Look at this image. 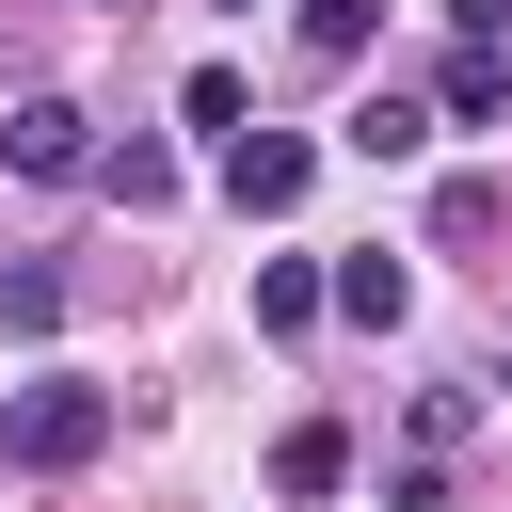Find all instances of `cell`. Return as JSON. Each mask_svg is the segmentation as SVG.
<instances>
[{"label": "cell", "instance_id": "obj_8", "mask_svg": "<svg viewBox=\"0 0 512 512\" xmlns=\"http://www.w3.org/2000/svg\"><path fill=\"white\" fill-rule=\"evenodd\" d=\"M96 192H112V208H176V160L128 128V144H96Z\"/></svg>", "mask_w": 512, "mask_h": 512}, {"label": "cell", "instance_id": "obj_11", "mask_svg": "<svg viewBox=\"0 0 512 512\" xmlns=\"http://www.w3.org/2000/svg\"><path fill=\"white\" fill-rule=\"evenodd\" d=\"M0 320H16V336H48V320H64V272H48V256H16V272H0Z\"/></svg>", "mask_w": 512, "mask_h": 512}, {"label": "cell", "instance_id": "obj_5", "mask_svg": "<svg viewBox=\"0 0 512 512\" xmlns=\"http://www.w3.org/2000/svg\"><path fill=\"white\" fill-rule=\"evenodd\" d=\"M336 480H352V432H336V416L272 432V496H336Z\"/></svg>", "mask_w": 512, "mask_h": 512}, {"label": "cell", "instance_id": "obj_1", "mask_svg": "<svg viewBox=\"0 0 512 512\" xmlns=\"http://www.w3.org/2000/svg\"><path fill=\"white\" fill-rule=\"evenodd\" d=\"M112 448V384H16L0 400V464L16 480H64V464H96Z\"/></svg>", "mask_w": 512, "mask_h": 512}, {"label": "cell", "instance_id": "obj_14", "mask_svg": "<svg viewBox=\"0 0 512 512\" xmlns=\"http://www.w3.org/2000/svg\"><path fill=\"white\" fill-rule=\"evenodd\" d=\"M448 32H464V48H496V32H512V0H448Z\"/></svg>", "mask_w": 512, "mask_h": 512}, {"label": "cell", "instance_id": "obj_13", "mask_svg": "<svg viewBox=\"0 0 512 512\" xmlns=\"http://www.w3.org/2000/svg\"><path fill=\"white\" fill-rule=\"evenodd\" d=\"M384 512H448V464H432V448H400V464H384Z\"/></svg>", "mask_w": 512, "mask_h": 512}, {"label": "cell", "instance_id": "obj_2", "mask_svg": "<svg viewBox=\"0 0 512 512\" xmlns=\"http://www.w3.org/2000/svg\"><path fill=\"white\" fill-rule=\"evenodd\" d=\"M224 192H240V224H288V208L320 192V144H304V128H240V144H224Z\"/></svg>", "mask_w": 512, "mask_h": 512}, {"label": "cell", "instance_id": "obj_9", "mask_svg": "<svg viewBox=\"0 0 512 512\" xmlns=\"http://www.w3.org/2000/svg\"><path fill=\"white\" fill-rule=\"evenodd\" d=\"M320 320V272L304 256H256V336H304Z\"/></svg>", "mask_w": 512, "mask_h": 512}, {"label": "cell", "instance_id": "obj_15", "mask_svg": "<svg viewBox=\"0 0 512 512\" xmlns=\"http://www.w3.org/2000/svg\"><path fill=\"white\" fill-rule=\"evenodd\" d=\"M224 16H256V0H224Z\"/></svg>", "mask_w": 512, "mask_h": 512}, {"label": "cell", "instance_id": "obj_4", "mask_svg": "<svg viewBox=\"0 0 512 512\" xmlns=\"http://www.w3.org/2000/svg\"><path fill=\"white\" fill-rule=\"evenodd\" d=\"M320 304H336V320H368V336H384V320H400V304H416V272H400V256H384V240H368V256H336V272H320Z\"/></svg>", "mask_w": 512, "mask_h": 512}, {"label": "cell", "instance_id": "obj_10", "mask_svg": "<svg viewBox=\"0 0 512 512\" xmlns=\"http://www.w3.org/2000/svg\"><path fill=\"white\" fill-rule=\"evenodd\" d=\"M368 32H384V0H304V48L320 64H368Z\"/></svg>", "mask_w": 512, "mask_h": 512}, {"label": "cell", "instance_id": "obj_6", "mask_svg": "<svg viewBox=\"0 0 512 512\" xmlns=\"http://www.w3.org/2000/svg\"><path fill=\"white\" fill-rule=\"evenodd\" d=\"M432 112H448V128H496V112H512V64H496V48H448Z\"/></svg>", "mask_w": 512, "mask_h": 512}, {"label": "cell", "instance_id": "obj_7", "mask_svg": "<svg viewBox=\"0 0 512 512\" xmlns=\"http://www.w3.org/2000/svg\"><path fill=\"white\" fill-rule=\"evenodd\" d=\"M336 144H352V160H416V144H432V112L384 80V96H352V128H336Z\"/></svg>", "mask_w": 512, "mask_h": 512}, {"label": "cell", "instance_id": "obj_3", "mask_svg": "<svg viewBox=\"0 0 512 512\" xmlns=\"http://www.w3.org/2000/svg\"><path fill=\"white\" fill-rule=\"evenodd\" d=\"M0 160H16V176H96V112H80V96H16V112H0Z\"/></svg>", "mask_w": 512, "mask_h": 512}, {"label": "cell", "instance_id": "obj_12", "mask_svg": "<svg viewBox=\"0 0 512 512\" xmlns=\"http://www.w3.org/2000/svg\"><path fill=\"white\" fill-rule=\"evenodd\" d=\"M464 432H480V384H416V448H432V464H448V448H464Z\"/></svg>", "mask_w": 512, "mask_h": 512}]
</instances>
